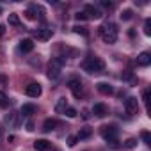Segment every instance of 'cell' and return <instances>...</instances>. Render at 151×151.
I'll return each instance as SVG.
<instances>
[{"label":"cell","mask_w":151,"mask_h":151,"mask_svg":"<svg viewBox=\"0 0 151 151\" xmlns=\"http://www.w3.org/2000/svg\"><path fill=\"white\" fill-rule=\"evenodd\" d=\"M52 36H53L52 29H37L34 32V37L39 39V41H48V39H52Z\"/></svg>","instance_id":"obj_9"},{"label":"cell","mask_w":151,"mask_h":151,"mask_svg":"<svg viewBox=\"0 0 151 151\" xmlns=\"http://www.w3.org/2000/svg\"><path fill=\"white\" fill-rule=\"evenodd\" d=\"M7 22H9V25H13V27H20V25H22V22H20V16H18L16 13H11Z\"/></svg>","instance_id":"obj_20"},{"label":"cell","mask_w":151,"mask_h":151,"mask_svg":"<svg viewBox=\"0 0 151 151\" xmlns=\"http://www.w3.org/2000/svg\"><path fill=\"white\" fill-rule=\"evenodd\" d=\"M144 34H146V36H149V34H151V22H149V20H146V22H144Z\"/></svg>","instance_id":"obj_24"},{"label":"cell","mask_w":151,"mask_h":151,"mask_svg":"<svg viewBox=\"0 0 151 151\" xmlns=\"http://www.w3.org/2000/svg\"><path fill=\"white\" fill-rule=\"evenodd\" d=\"M73 29H75V32H77V34H82V36H87L89 34L86 27H73Z\"/></svg>","instance_id":"obj_26"},{"label":"cell","mask_w":151,"mask_h":151,"mask_svg":"<svg viewBox=\"0 0 151 151\" xmlns=\"http://www.w3.org/2000/svg\"><path fill=\"white\" fill-rule=\"evenodd\" d=\"M124 146H126L128 149H132V147H135V146H137V140H135V139H128V140L124 142Z\"/></svg>","instance_id":"obj_28"},{"label":"cell","mask_w":151,"mask_h":151,"mask_svg":"<svg viewBox=\"0 0 151 151\" xmlns=\"http://www.w3.org/2000/svg\"><path fill=\"white\" fill-rule=\"evenodd\" d=\"M55 126H57V121L52 119V117H48L43 123V132H52V130H55Z\"/></svg>","instance_id":"obj_18"},{"label":"cell","mask_w":151,"mask_h":151,"mask_svg":"<svg viewBox=\"0 0 151 151\" xmlns=\"http://www.w3.org/2000/svg\"><path fill=\"white\" fill-rule=\"evenodd\" d=\"M98 34H100V37H101L107 45H114V43L117 41V27H116L112 22L103 23V25L98 29Z\"/></svg>","instance_id":"obj_1"},{"label":"cell","mask_w":151,"mask_h":151,"mask_svg":"<svg viewBox=\"0 0 151 151\" xmlns=\"http://www.w3.org/2000/svg\"><path fill=\"white\" fill-rule=\"evenodd\" d=\"M96 89H98L101 94H105V96H109V94L114 93V87H112L110 84H107V82H100V84H96Z\"/></svg>","instance_id":"obj_12"},{"label":"cell","mask_w":151,"mask_h":151,"mask_svg":"<svg viewBox=\"0 0 151 151\" xmlns=\"http://www.w3.org/2000/svg\"><path fill=\"white\" fill-rule=\"evenodd\" d=\"M0 107H2V109L9 107V98H7V94L4 91H0Z\"/></svg>","instance_id":"obj_21"},{"label":"cell","mask_w":151,"mask_h":151,"mask_svg":"<svg viewBox=\"0 0 151 151\" xmlns=\"http://www.w3.org/2000/svg\"><path fill=\"white\" fill-rule=\"evenodd\" d=\"M142 100H144V103H146V107H147V103H149V89H146V91L142 93Z\"/></svg>","instance_id":"obj_30"},{"label":"cell","mask_w":151,"mask_h":151,"mask_svg":"<svg viewBox=\"0 0 151 151\" xmlns=\"http://www.w3.org/2000/svg\"><path fill=\"white\" fill-rule=\"evenodd\" d=\"M119 16H121V20L128 22V20H132V16H133V11H132V9H124V11H123Z\"/></svg>","instance_id":"obj_22"},{"label":"cell","mask_w":151,"mask_h":151,"mask_svg":"<svg viewBox=\"0 0 151 151\" xmlns=\"http://www.w3.org/2000/svg\"><path fill=\"white\" fill-rule=\"evenodd\" d=\"M66 109H68V101H66V98H59V101H57V105H55V112H57V114H64Z\"/></svg>","instance_id":"obj_17"},{"label":"cell","mask_w":151,"mask_h":151,"mask_svg":"<svg viewBox=\"0 0 151 151\" xmlns=\"http://www.w3.org/2000/svg\"><path fill=\"white\" fill-rule=\"evenodd\" d=\"M34 147H36V151H48L50 149V142L46 139H37L34 142Z\"/></svg>","instance_id":"obj_15"},{"label":"cell","mask_w":151,"mask_h":151,"mask_svg":"<svg viewBox=\"0 0 151 151\" xmlns=\"http://www.w3.org/2000/svg\"><path fill=\"white\" fill-rule=\"evenodd\" d=\"M0 135H2V128H0Z\"/></svg>","instance_id":"obj_35"},{"label":"cell","mask_w":151,"mask_h":151,"mask_svg":"<svg viewBox=\"0 0 151 151\" xmlns=\"http://www.w3.org/2000/svg\"><path fill=\"white\" fill-rule=\"evenodd\" d=\"M77 140H78L77 135H71V137L68 139V146H75V144H77Z\"/></svg>","instance_id":"obj_31"},{"label":"cell","mask_w":151,"mask_h":151,"mask_svg":"<svg viewBox=\"0 0 151 151\" xmlns=\"http://www.w3.org/2000/svg\"><path fill=\"white\" fill-rule=\"evenodd\" d=\"M137 64H139V66H142V68L149 66V64H151V55H149L147 52H142V53L137 57Z\"/></svg>","instance_id":"obj_14"},{"label":"cell","mask_w":151,"mask_h":151,"mask_svg":"<svg viewBox=\"0 0 151 151\" xmlns=\"http://www.w3.org/2000/svg\"><path fill=\"white\" fill-rule=\"evenodd\" d=\"M60 69H62V60L60 59H52L50 64H48V78L50 80H55L59 78V75H60Z\"/></svg>","instance_id":"obj_4"},{"label":"cell","mask_w":151,"mask_h":151,"mask_svg":"<svg viewBox=\"0 0 151 151\" xmlns=\"http://www.w3.org/2000/svg\"><path fill=\"white\" fill-rule=\"evenodd\" d=\"M32 50H34V41H32V39H22V41H20V52L29 53V52H32Z\"/></svg>","instance_id":"obj_11"},{"label":"cell","mask_w":151,"mask_h":151,"mask_svg":"<svg viewBox=\"0 0 151 151\" xmlns=\"http://www.w3.org/2000/svg\"><path fill=\"white\" fill-rule=\"evenodd\" d=\"M140 137H142V140H144L147 146L151 144V135H149V132H146V130H144V132H140Z\"/></svg>","instance_id":"obj_23"},{"label":"cell","mask_w":151,"mask_h":151,"mask_svg":"<svg viewBox=\"0 0 151 151\" xmlns=\"http://www.w3.org/2000/svg\"><path fill=\"white\" fill-rule=\"evenodd\" d=\"M69 91L73 93V96L75 98H80L82 96V82L80 80H77V78H73V80H69Z\"/></svg>","instance_id":"obj_8"},{"label":"cell","mask_w":151,"mask_h":151,"mask_svg":"<svg viewBox=\"0 0 151 151\" xmlns=\"http://www.w3.org/2000/svg\"><path fill=\"white\" fill-rule=\"evenodd\" d=\"M64 114H66L68 117H77V110H75V109H71V107H68Z\"/></svg>","instance_id":"obj_25"},{"label":"cell","mask_w":151,"mask_h":151,"mask_svg":"<svg viewBox=\"0 0 151 151\" xmlns=\"http://www.w3.org/2000/svg\"><path fill=\"white\" fill-rule=\"evenodd\" d=\"M124 110H126V114H130V116H133V114H137V110H139V103H137V98H126L124 100Z\"/></svg>","instance_id":"obj_6"},{"label":"cell","mask_w":151,"mask_h":151,"mask_svg":"<svg viewBox=\"0 0 151 151\" xmlns=\"http://www.w3.org/2000/svg\"><path fill=\"white\" fill-rule=\"evenodd\" d=\"M6 123H7L9 126H13V128H18L20 123H22V114H20V112H11V114H7V116H6Z\"/></svg>","instance_id":"obj_7"},{"label":"cell","mask_w":151,"mask_h":151,"mask_svg":"<svg viewBox=\"0 0 151 151\" xmlns=\"http://www.w3.org/2000/svg\"><path fill=\"white\" fill-rule=\"evenodd\" d=\"M4 32H6V30H4V27H2V25H0V36H2Z\"/></svg>","instance_id":"obj_34"},{"label":"cell","mask_w":151,"mask_h":151,"mask_svg":"<svg viewBox=\"0 0 151 151\" xmlns=\"http://www.w3.org/2000/svg\"><path fill=\"white\" fill-rule=\"evenodd\" d=\"M36 110H37V109H36V105H32V103H25V105L22 107L20 114H22V116H27V117H29V116H32V114H34Z\"/></svg>","instance_id":"obj_16"},{"label":"cell","mask_w":151,"mask_h":151,"mask_svg":"<svg viewBox=\"0 0 151 151\" xmlns=\"http://www.w3.org/2000/svg\"><path fill=\"white\" fill-rule=\"evenodd\" d=\"M100 133H101V137L107 140V142H110L114 147L117 146L116 142H117V128L114 126V124H103L101 128H100Z\"/></svg>","instance_id":"obj_3"},{"label":"cell","mask_w":151,"mask_h":151,"mask_svg":"<svg viewBox=\"0 0 151 151\" xmlns=\"http://www.w3.org/2000/svg\"><path fill=\"white\" fill-rule=\"evenodd\" d=\"M84 13L87 14V18H94V20H98V18H101V16H103V14H101V11H100L98 7H94V6H86Z\"/></svg>","instance_id":"obj_10"},{"label":"cell","mask_w":151,"mask_h":151,"mask_svg":"<svg viewBox=\"0 0 151 151\" xmlns=\"http://www.w3.org/2000/svg\"><path fill=\"white\" fill-rule=\"evenodd\" d=\"M82 69L87 73H101L105 69V62L96 55H87L82 62Z\"/></svg>","instance_id":"obj_2"},{"label":"cell","mask_w":151,"mask_h":151,"mask_svg":"<svg viewBox=\"0 0 151 151\" xmlns=\"http://www.w3.org/2000/svg\"><path fill=\"white\" fill-rule=\"evenodd\" d=\"M75 18H77L78 22H84V20H89V18H87V14H86L84 11H80V13H77V14H75Z\"/></svg>","instance_id":"obj_27"},{"label":"cell","mask_w":151,"mask_h":151,"mask_svg":"<svg viewBox=\"0 0 151 151\" xmlns=\"http://www.w3.org/2000/svg\"><path fill=\"white\" fill-rule=\"evenodd\" d=\"M101 6H103V7H112V4H110V2H101Z\"/></svg>","instance_id":"obj_33"},{"label":"cell","mask_w":151,"mask_h":151,"mask_svg":"<svg viewBox=\"0 0 151 151\" xmlns=\"http://www.w3.org/2000/svg\"><path fill=\"white\" fill-rule=\"evenodd\" d=\"M0 13H2V7H0Z\"/></svg>","instance_id":"obj_36"},{"label":"cell","mask_w":151,"mask_h":151,"mask_svg":"<svg viewBox=\"0 0 151 151\" xmlns=\"http://www.w3.org/2000/svg\"><path fill=\"white\" fill-rule=\"evenodd\" d=\"M41 93H43V91H41V86L36 84V82H30V84L25 87V94L30 96V98H39Z\"/></svg>","instance_id":"obj_5"},{"label":"cell","mask_w":151,"mask_h":151,"mask_svg":"<svg viewBox=\"0 0 151 151\" xmlns=\"http://www.w3.org/2000/svg\"><path fill=\"white\" fill-rule=\"evenodd\" d=\"M91 133H93V130H91L89 126H84V128L78 132V135H77V137H78V140H82V139H89V137H91Z\"/></svg>","instance_id":"obj_19"},{"label":"cell","mask_w":151,"mask_h":151,"mask_svg":"<svg viewBox=\"0 0 151 151\" xmlns=\"http://www.w3.org/2000/svg\"><path fill=\"white\" fill-rule=\"evenodd\" d=\"M25 126H27V130H29V132H32V130H34V121H32V119H29Z\"/></svg>","instance_id":"obj_32"},{"label":"cell","mask_w":151,"mask_h":151,"mask_svg":"<svg viewBox=\"0 0 151 151\" xmlns=\"http://www.w3.org/2000/svg\"><path fill=\"white\" fill-rule=\"evenodd\" d=\"M25 14H27V18H29V20H34V18H36V14H34V6H32V7H29V11H27Z\"/></svg>","instance_id":"obj_29"},{"label":"cell","mask_w":151,"mask_h":151,"mask_svg":"<svg viewBox=\"0 0 151 151\" xmlns=\"http://www.w3.org/2000/svg\"><path fill=\"white\" fill-rule=\"evenodd\" d=\"M93 112H94L98 117H105V116L109 114V109H107L105 103H96V105L93 107Z\"/></svg>","instance_id":"obj_13"}]
</instances>
